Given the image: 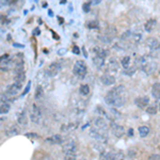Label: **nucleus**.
<instances>
[{"mask_svg":"<svg viewBox=\"0 0 160 160\" xmlns=\"http://www.w3.org/2000/svg\"><path fill=\"white\" fill-rule=\"evenodd\" d=\"M125 88L124 86H114L112 90H110L107 95L105 96V102H107L108 105L112 107H115V108H119V107H122L124 105L125 100L123 98L122 94L124 92Z\"/></svg>","mask_w":160,"mask_h":160,"instance_id":"1","label":"nucleus"},{"mask_svg":"<svg viewBox=\"0 0 160 160\" xmlns=\"http://www.w3.org/2000/svg\"><path fill=\"white\" fill-rule=\"evenodd\" d=\"M30 119L34 124H40L42 122V112L36 104H32V106H31Z\"/></svg>","mask_w":160,"mask_h":160,"instance_id":"2","label":"nucleus"},{"mask_svg":"<svg viewBox=\"0 0 160 160\" xmlns=\"http://www.w3.org/2000/svg\"><path fill=\"white\" fill-rule=\"evenodd\" d=\"M89 135H90V137L93 138L94 140H96L97 142H99V143H105V142H107V140H108V137H107L104 131H100V130H98L95 127L90 129Z\"/></svg>","mask_w":160,"mask_h":160,"instance_id":"3","label":"nucleus"},{"mask_svg":"<svg viewBox=\"0 0 160 160\" xmlns=\"http://www.w3.org/2000/svg\"><path fill=\"white\" fill-rule=\"evenodd\" d=\"M86 72H88V69H86V63H84V61L78 60L74 65V74L77 75L79 78L82 79L86 76Z\"/></svg>","mask_w":160,"mask_h":160,"instance_id":"4","label":"nucleus"},{"mask_svg":"<svg viewBox=\"0 0 160 160\" xmlns=\"http://www.w3.org/2000/svg\"><path fill=\"white\" fill-rule=\"evenodd\" d=\"M62 152L64 155H69V154H76L77 152V144L73 140L65 141L62 146Z\"/></svg>","mask_w":160,"mask_h":160,"instance_id":"5","label":"nucleus"},{"mask_svg":"<svg viewBox=\"0 0 160 160\" xmlns=\"http://www.w3.org/2000/svg\"><path fill=\"white\" fill-rule=\"evenodd\" d=\"M61 71V64L59 62H53V63L49 64L48 67L46 69V74L48 75L49 77H55L59 74V72Z\"/></svg>","mask_w":160,"mask_h":160,"instance_id":"6","label":"nucleus"},{"mask_svg":"<svg viewBox=\"0 0 160 160\" xmlns=\"http://www.w3.org/2000/svg\"><path fill=\"white\" fill-rule=\"evenodd\" d=\"M110 129H111L112 133L115 136L116 138H121L123 137V135L125 133V129L123 126H121V125L116 124V123H111V125H110Z\"/></svg>","mask_w":160,"mask_h":160,"instance_id":"7","label":"nucleus"},{"mask_svg":"<svg viewBox=\"0 0 160 160\" xmlns=\"http://www.w3.org/2000/svg\"><path fill=\"white\" fill-rule=\"evenodd\" d=\"M94 127L100 130V131L106 132L107 129H108V124H107L106 119H102V117H96L94 119Z\"/></svg>","mask_w":160,"mask_h":160,"instance_id":"8","label":"nucleus"},{"mask_svg":"<svg viewBox=\"0 0 160 160\" xmlns=\"http://www.w3.org/2000/svg\"><path fill=\"white\" fill-rule=\"evenodd\" d=\"M135 104L141 109H145L150 105V97L148 96H140L135 99Z\"/></svg>","mask_w":160,"mask_h":160,"instance_id":"9","label":"nucleus"},{"mask_svg":"<svg viewBox=\"0 0 160 160\" xmlns=\"http://www.w3.org/2000/svg\"><path fill=\"white\" fill-rule=\"evenodd\" d=\"M100 81L105 84V86H112L115 83V78L113 75L109 74V73H105L104 75H102L100 77Z\"/></svg>","mask_w":160,"mask_h":160,"instance_id":"10","label":"nucleus"},{"mask_svg":"<svg viewBox=\"0 0 160 160\" xmlns=\"http://www.w3.org/2000/svg\"><path fill=\"white\" fill-rule=\"evenodd\" d=\"M107 69H108V71H109L110 73H117L119 69V64L117 63L116 60L111 59V60L108 62V64H107Z\"/></svg>","mask_w":160,"mask_h":160,"instance_id":"11","label":"nucleus"},{"mask_svg":"<svg viewBox=\"0 0 160 160\" xmlns=\"http://www.w3.org/2000/svg\"><path fill=\"white\" fill-rule=\"evenodd\" d=\"M146 44H147V46L150 49L156 50V49H158L160 47V40H158L156 38H150L146 41Z\"/></svg>","mask_w":160,"mask_h":160,"instance_id":"12","label":"nucleus"},{"mask_svg":"<svg viewBox=\"0 0 160 160\" xmlns=\"http://www.w3.org/2000/svg\"><path fill=\"white\" fill-rule=\"evenodd\" d=\"M99 159L100 160H116L115 158V154L111 152H102L99 155Z\"/></svg>","mask_w":160,"mask_h":160,"instance_id":"13","label":"nucleus"},{"mask_svg":"<svg viewBox=\"0 0 160 160\" xmlns=\"http://www.w3.org/2000/svg\"><path fill=\"white\" fill-rule=\"evenodd\" d=\"M93 63H94V65L96 66L97 69H102L105 66V64H106V62H105L104 58L95 55V56L93 57Z\"/></svg>","mask_w":160,"mask_h":160,"instance_id":"14","label":"nucleus"},{"mask_svg":"<svg viewBox=\"0 0 160 160\" xmlns=\"http://www.w3.org/2000/svg\"><path fill=\"white\" fill-rule=\"evenodd\" d=\"M156 26H157V21L156 19H150V21H147L145 23L144 29L146 32H152L156 28Z\"/></svg>","mask_w":160,"mask_h":160,"instance_id":"15","label":"nucleus"},{"mask_svg":"<svg viewBox=\"0 0 160 160\" xmlns=\"http://www.w3.org/2000/svg\"><path fill=\"white\" fill-rule=\"evenodd\" d=\"M17 121L18 123L21 125H27L28 124V116H27V113L26 111H21L19 114H18V117H17Z\"/></svg>","mask_w":160,"mask_h":160,"instance_id":"16","label":"nucleus"},{"mask_svg":"<svg viewBox=\"0 0 160 160\" xmlns=\"http://www.w3.org/2000/svg\"><path fill=\"white\" fill-rule=\"evenodd\" d=\"M19 133V128L17 125H12L8 130H7V135L9 137H13V136H17Z\"/></svg>","mask_w":160,"mask_h":160,"instance_id":"17","label":"nucleus"},{"mask_svg":"<svg viewBox=\"0 0 160 160\" xmlns=\"http://www.w3.org/2000/svg\"><path fill=\"white\" fill-rule=\"evenodd\" d=\"M46 141L52 143V144H60V143H62V141H63V138L60 135H56V136H52V137L48 138Z\"/></svg>","mask_w":160,"mask_h":160,"instance_id":"18","label":"nucleus"},{"mask_svg":"<svg viewBox=\"0 0 160 160\" xmlns=\"http://www.w3.org/2000/svg\"><path fill=\"white\" fill-rule=\"evenodd\" d=\"M152 95L155 97L156 99L160 98V83H155L152 86Z\"/></svg>","mask_w":160,"mask_h":160,"instance_id":"19","label":"nucleus"},{"mask_svg":"<svg viewBox=\"0 0 160 160\" xmlns=\"http://www.w3.org/2000/svg\"><path fill=\"white\" fill-rule=\"evenodd\" d=\"M25 80H26V75L25 73H23V74L16 75L15 78H14V83L19 84V86H23V83L25 82Z\"/></svg>","mask_w":160,"mask_h":160,"instance_id":"20","label":"nucleus"},{"mask_svg":"<svg viewBox=\"0 0 160 160\" xmlns=\"http://www.w3.org/2000/svg\"><path fill=\"white\" fill-rule=\"evenodd\" d=\"M155 69H156V64L152 63V62H148V63L143 67V71H144L145 73H147V74H152Z\"/></svg>","mask_w":160,"mask_h":160,"instance_id":"21","label":"nucleus"},{"mask_svg":"<svg viewBox=\"0 0 160 160\" xmlns=\"http://www.w3.org/2000/svg\"><path fill=\"white\" fill-rule=\"evenodd\" d=\"M150 133V127L147 126H140L139 127V135L142 138L147 137V135Z\"/></svg>","mask_w":160,"mask_h":160,"instance_id":"22","label":"nucleus"},{"mask_svg":"<svg viewBox=\"0 0 160 160\" xmlns=\"http://www.w3.org/2000/svg\"><path fill=\"white\" fill-rule=\"evenodd\" d=\"M10 104L9 102H1V106H0V112L2 114H7L9 111H10Z\"/></svg>","mask_w":160,"mask_h":160,"instance_id":"23","label":"nucleus"},{"mask_svg":"<svg viewBox=\"0 0 160 160\" xmlns=\"http://www.w3.org/2000/svg\"><path fill=\"white\" fill-rule=\"evenodd\" d=\"M79 91H80V94L81 95L86 96V95H89V93H90V86H88V84H82V86H80Z\"/></svg>","mask_w":160,"mask_h":160,"instance_id":"24","label":"nucleus"},{"mask_svg":"<svg viewBox=\"0 0 160 160\" xmlns=\"http://www.w3.org/2000/svg\"><path fill=\"white\" fill-rule=\"evenodd\" d=\"M44 95V88H42L41 86H38L35 91V99H41Z\"/></svg>","mask_w":160,"mask_h":160,"instance_id":"25","label":"nucleus"},{"mask_svg":"<svg viewBox=\"0 0 160 160\" xmlns=\"http://www.w3.org/2000/svg\"><path fill=\"white\" fill-rule=\"evenodd\" d=\"M122 65L123 67H124V69H128V67H130V57H124V58L122 59Z\"/></svg>","mask_w":160,"mask_h":160,"instance_id":"26","label":"nucleus"},{"mask_svg":"<svg viewBox=\"0 0 160 160\" xmlns=\"http://www.w3.org/2000/svg\"><path fill=\"white\" fill-rule=\"evenodd\" d=\"M148 114H156L158 112V108L156 105H150V107H147V109H146Z\"/></svg>","mask_w":160,"mask_h":160,"instance_id":"27","label":"nucleus"},{"mask_svg":"<svg viewBox=\"0 0 160 160\" xmlns=\"http://www.w3.org/2000/svg\"><path fill=\"white\" fill-rule=\"evenodd\" d=\"M131 38H132V40H133V42H136V43H139V42L141 41V38H142V33H140V32L132 33Z\"/></svg>","mask_w":160,"mask_h":160,"instance_id":"28","label":"nucleus"},{"mask_svg":"<svg viewBox=\"0 0 160 160\" xmlns=\"http://www.w3.org/2000/svg\"><path fill=\"white\" fill-rule=\"evenodd\" d=\"M135 72H136V66H130V67H128V69H124V73L126 75H128V76H131Z\"/></svg>","mask_w":160,"mask_h":160,"instance_id":"29","label":"nucleus"},{"mask_svg":"<svg viewBox=\"0 0 160 160\" xmlns=\"http://www.w3.org/2000/svg\"><path fill=\"white\" fill-rule=\"evenodd\" d=\"M115 154V158H116V160H125V155L124 153L121 152V150H117V152L114 153Z\"/></svg>","mask_w":160,"mask_h":160,"instance_id":"30","label":"nucleus"},{"mask_svg":"<svg viewBox=\"0 0 160 160\" xmlns=\"http://www.w3.org/2000/svg\"><path fill=\"white\" fill-rule=\"evenodd\" d=\"M131 35H132V32H131V31L127 30L126 32L123 33V34H122V36H121V40H123V41H124V40H127V38H130Z\"/></svg>","mask_w":160,"mask_h":160,"instance_id":"31","label":"nucleus"},{"mask_svg":"<svg viewBox=\"0 0 160 160\" xmlns=\"http://www.w3.org/2000/svg\"><path fill=\"white\" fill-rule=\"evenodd\" d=\"M64 159H65V160H76L77 159V154H69V155H64Z\"/></svg>","mask_w":160,"mask_h":160,"instance_id":"32","label":"nucleus"},{"mask_svg":"<svg viewBox=\"0 0 160 160\" xmlns=\"http://www.w3.org/2000/svg\"><path fill=\"white\" fill-rule=\"evenodd\" d=\"M148 160H160V154H153L150 156Z\"/></svg>","mask_w":160,"mask_h":160,"instance_id":"33","label":"nucleus"},{"mask_svg":"<svg viewBox=\"0 0 160 160\" xmlns=\"http://www.w3.org/2000/svg\"><path fill=\"white\" fill-rule=\"evenodd\" d=\"M90 5H91V3H90V2L83 3V10H84V12H89V11H90Z\"/></svg>","mask_w":160,"mask_h":160,"instance_id":"34","label":"nucleus"},{"mask_svg":"<svg viewBox=\"0 0 160 160\" xmlns=\"http://www.w3.org/2000/svg\"><path fill=\"white\" fill-rule=\"evenodd\" d=\"M89 28H98L97 21H91V23L89 24Z\"/></svg>","mask_w":160,"mask_h":160,"instance_id":"35","label":"nucleus"},{"mask_svg":"<svg viewBox=\"0 0 160 160\" xmlns=\"http://www.w3.org/2000/svg\"><path fill=\"white\" fill-rule=\"evenodd\" d=\"M128 156H129V157H136V150H131V148H130L129 150H128Z\"/></svg>","mask_w":160,"mask_h":160,"instance_id":"36","label":"nucleus"},{"mask_svg":"<svg viewBox=\"0 0 160 160\" xmlns=\"http://www.w3.org/2000/svg\"><path fill=\"white\" fill-rule=\"evenodd\" d=\"M26 137H29V138H33V139H36V138H38V136L36 135V133H32V132H30V133H26Z\"/></svg>","mask_w":160,"mask_h":160,"instance_id":"37","label":"nucleus"},{"mask_svg":"<svg viewBox=\"0 0 160 160\" xmlns=\"http://www.w3.org/2000/svg\"><path fill=\"white\" fill-rule=\"evenodd\" d=\"M30 86H31V82L29 81V82H28V84H27V88H26V90H25V91H24L23 95H25V94H27V93H28L29 89H30Z\"/></svg>","mask_w":160,"mask_h":160,"instance_id":"38","label":"nucleus"},{"mask_svg":"<svg viewBox=\"0 0 160 160\" xmlns=\"http://www.w3.org/2000/svg\"><path fill=\"white\" fill-rule=\"evenodd\" d=\"M156 106H157L158 110L160 111V98H157L156 99Z\"/></svg>","mask_w":160,"mask_h":160,"instance_id":"39","label":"nucleus"},{"mask_svg":"<svg viewBox=\"0 0 160 160\" xmlns=\"http://www.w3.org/2000/svg\"><path fill=\"white\" fill-rule=\"evenodd\" d=\"M73 50H74V52L77 53V55H78V53H80V52H79V48L77 47V46H74V47H73Z\"/></svg>","mask_w":160,"mask_h":160,"instance_id":"40","label":"nucleus"},{"mask_svg":"<svg viewBox=\"0 0 160 160\" xmlns=\"http://www.w3.org/2000/svg\"><path fill=\"white\" fill-rule=\"evenodd\" d=\"M40 32H41V31H40V29H35V30H34V34H40Z\"/></svg>","mask_w":160,"mask_h":160,"instance_id":"41","label":"nucleus"},{"mask_svg":"<svg viewBox=\"0 0 160 160\" xmlns=\"http://www.w3.org/2000/svg\"><path fill=\"white\" fill-rule=\"evenodd\" d=\"M131 135H133V130L129 129V136H131Z\"/></svg>","mask_w":160,"mask_h":160,"instance_id":"42","label":"nucleus"},{"mask_svg":"<svg viewBox=\"0 0 160 160\" xmlns=\"http://www.w3.org/2000/svg\"><path fill=\"white\" fill-rule=\"evenodd\" d=\"M81 160H86V159H81Z\"/></svg>","mask_w":160,"mask_h":160,"instance_id":"43","label":"nucleus"}]
</instances>
